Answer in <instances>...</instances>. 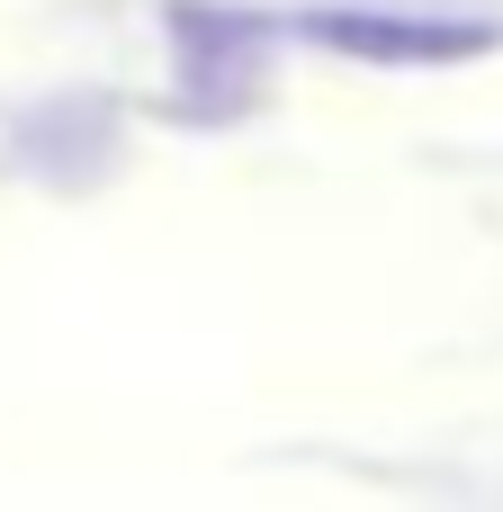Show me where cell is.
Returning a JSON list of instances; mask_svg holds the SVG:
<instances>
[{
    "instance_id": "1",
    "label": "cell",
    "mask_w": 503,
    "mask_h": 512,
    "mask_svg": "<svg viewBox=\"0 0 503 512\" xmlns=\"http://www.w3.org/2000/svg\"><path fill=\"white\" fill-rule=\"evenodd\" d=\"M315 45L333 54H369V63H459L486 54L495 27H450V18H387V9H306L297 18Z\"/></svg>"
}]
</instances>
